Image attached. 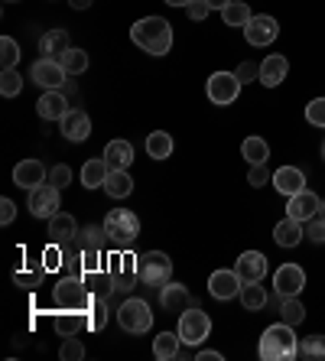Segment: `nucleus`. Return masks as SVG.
Listing matches in <instances>:
<instances>
[{
  "mask_svg": "<svg viewBox=\"0 0 325 361\" xmlns=\"http://www.w3.org/2000/svg\"><path fill=\"white\" fill-rule=\"evenodd\" d=\"M130 39L150 56H166L173 49V26L163 17H143L130 26Z\"/></svg>",
  "mask_w": 325,
  "mask_h": 361,
  "instance_id": "nucleus-1",
  "label": "nucleus"
},
{
  "mask_svg": "<svg viewBox=\"0 0 325 361\" xmlns=\"http://www.w3.org/2000/svg\"><path fill=\"white\" fill-rule=\"evenodd\" d=\"M257 355L264 361H293L300 358V338L293 332V326L286 322H274V326L264 329L257 345Z\"/></svg>",
  "mask_w": 325,
  "mask_h": 361,
  "instance_id": "nucleus-2",
  "label": "nucleus"
},
{
  "mask_svg": "<svg viewBox=\"0 0 325 361\" xmlns=\"http://www.w3.org/2000/svg\"><path fill=\"white\" fill-rule=\"evenodd\" d=\"M104 235L117 251H127L140 238V219L130 209H111L104 215Z\"/></svg>",
  "mask_w": 325,
  "mask_h": 361,
  "instance_id": "nucleus-3",
  "label": "nucleus"
},
{
  "mask_svg": "<svg viewBox=\"0 0 325 361\" xmlns=\"http://www.w3.org/2000/svg\"><path fill=\"white\" fill-rule=\"evenodd\" d=\"M52 302H56V310H82L88 312L94 306V293L85 286L82 277H72L68 274L66 280H59L56 290H52Z\"/></svg>",
  "mask_w": 325,
  "mask_h": 361,
  "instance_id": "nucleus-4",
  "label": "nucleus"
},
{
  "mask_svg": "<svg viewBox=\"0 0 325 361\" xmlns=\"http://www.w3.org/2000/svg\"><path fill=\"white\" fill-rule=\"evenodd\" d=\"M137 277L147 286H166L173 280V261L166 251H143L137 257Z\"/></svg>",
  "mask_w": 325,
  "mask_h": 361,
  "instance_id": "nucleus-5",
  "label": "nucleus"
},
{
  "mask_svg": "<svg viewBox=\"0 0 325 361\" xmlns=\"http://www.w3.org/2000/svg\"><path fill=\"white\" fill-rule=\"evenodd\" d=\"M117 322L124 332L130 336H143V332H150L153 329V310L150 302L140 300V296H130V300L121 302V310H117Z\"/></svg>",
  "mask_w": 325,
  "mask_h": 361,
  "instance_id": "nucleus-6",
  "label": "nucleus"
},
{
  "mask_svg": "<svg viewBox=\"0 0 325 361\" xmlns=\"http://www.w3.org/2000/svg\"><path fill=\"white\" fill-rule=\"evenodd\" d=\"M179 338H183V345H202L205 338H209L211 332V319L209 312L199 310V306H189V310L179 312Z\"/></svg>",
  "mask_w": 325,
  "mask_h": 361,
  "instance_id": "nucleus-7",
  "label": "nucleus"
},
{
  "mask_svg": "<svg viewBox=\"0 0 325 361\" xmlns=\"http://www.w3.org/2000/svg\"><path fill=\"white\" fill-rule=\"evenodd\" d=\"M205 94H209L211 104L228 108V104H234L238 94H241V78L234 75V72H211L209 85H205Z\"/></svg>",
  "mask_w": 325,
  "mask_h": 361,
  "instance_id": "nucleus-8",
  "label": "nucleus"
},
{
  "mask_svg": "<svg viewBox=\"0 0 325 361\" xmlns=\"http://www.w3.org/2000/svg\"><path fill=\"white\" fill-rule=\"evenodd\" d=\"M276 36H280V23H276L270 13H257V17L244 26V39H247L250 46H257V49L274 46Z\"/></svg>",
  "mask_w": 325,
  "mask_h": 361,
  "instance_id": "nucleus-9",
  "label": "nucleus"
},
{
  "mask_svg": "<svg viewBox=\"0 0 325 361\" xmlns=\"http://www.w3.org/2000/svg\"><path fill=\"white\" fill-rule=\"evenodd\" d=\"M30 78L39 85L42 92H49V88H62V85H66L68 72H66V66H62V62L42 59V56H39V59L33 62V68H30Z\"/></svg>",
  "mask_w": 325,
  "mask_h": 361,
  "instance_id": "nucleus-10",
  "label": "nucleus"
},
{
  "mask_svg": "<svg viewBox=\"0 0 325 361\" xmlns=\"http://www.w3.org/2000/svg\"><path fill=\"white\" fill-rule=\"evenodd\" d=\"M302 286H306V270L300 264H280V270L274 274V293L300 296Z\"/></svg>",
  "mask_w": 325,
  "mask_h": 361,
  "instance_id": "nucleus-11",
  "label": "nucleus"
},
{
  "mask_svg": "<svg viewBox=\"0 0 325 361\" xmlns=\"http://www.w3.org/2000/svg\"><path fill=\"white\" fill-rule=\"evenodd\" d=\"M59 192L52 183H42L36 185L33 192H30V212H33V219H52L59 212Z\"/></svg>",
  "mask_w": 325,
  "mask_h": 361,
  "instance_id": "nucleus-12",
  "label": "nucleus"
},
{
  "mask_svg": "<svg viewBox=\"0 0 325 361\" xmlns=\"http://www.w3.org/2000/svg\"><path fill=\"white\" fill-rule=\"evenodd\" d=\"M68 94L62 88H49V92H42L39 101H36V114L42 121H62L68 114Z\"/></svg>",
  "mask_w": 325,
  "mask_h": 361,
  "instance_id": "nucleus-13",
  "label": "nucleus"
},
{
  "mask_svg": "<svg viewBox=\"0 0 325 361\" xmlns=\"http://www.w3.org/2000/svg\"><path fill=\"white\" fill-rule=\"evenodd\" d=\"M241 286H244V280L238 277V270H215L209 277V293L221 302L241 296Z\"/></svg>",
  "mask_w": 325,
  "mask_h": 361,
  "instance_id": "nucleus-14",
  "label": "nucleus"
},
{
  "mask_svg": "<svg viewBox=\"0 0 325 361\" xmlns=\"http://www.w3.org/2000/svg\"><path fill=\"white\" fill-rule=\"evenodd\" d=\"M319 205H322V199H319L312 189H302V192L290 195V202H286V215L306 225L309 219H316L319 215Z\"/></svg>",
  "mask_w": 325,
  "mask_h": 361,
  "instance_id": "nucleus-15",
  "label": "nucleus"
},
{
  "mask_svg": "<svg viewBox=\"0 0 325 361\" xmlns=\"http://www.w3.org/2000/svg\"><path fill=\"white\" fill-rule=\"evenodd\" d=\"M52 322H56V332L62 338L78 336V332H85V329H92V310L88 312H82V310H59Z\"/></svg>",
  "mask_w": 325,
  "mask_h": 361,
  "instance_id": "nucleus-16",
  "label": "nucleus"
},
{
  "mask_svg": "<svg viewBox=\"0 0 325 361\" xmlns=\"http://www.w3.org/2000/svg\"><path fill=\"white\" fill-rule=\"evenodd\" d=\"M59 130H62V137H66V140L82 143V140H88V134H92V118H88L85 111L72 108L66 118L59 121Z\"/></svg>",
  "mask_w": 325,
  "mask_h": 361,
  "instance_id": "nucleus-17",
  "label": "nucleus"
},
{
  "mask_svg": "<svg viewBox=\"0 0 325 361\" xmlns=\"http://www.w3.org/2000/svg\"><path fill=\"white\" fill-rule=\"evenodd\" d=\"M234 270H238V277L244 283H257V280L267 277V257L260 251H244L238 257V264H234Z\"/></svg>",
  "mask_w": 325,
  "mask_h": 361,
  "instance_id": "nucleus-18",
  "label": "nucleus"
},
{
  "mask_svg": "<svg viewBox=\"0 0 325 361\" xmlns=\"http://www.w3.org/2000/svg\"><path fill=\"white\" fill-rule=\"evenodd\" d=\"M270 183H274L276 192L290 199V195H296V192H302V189H306V173H302L300 166H280L274 173V179H270Z\"/></svg>",
  "mask_w": 325,
  "mask_h": 361,
  "instance_id": "nucleus-19",
  "label": "nucleus"
},
{
  "mask_svg": "<svg viewBox=\"0 0 325 361\" xmlns=\"http://www.w3.org/2000/svg\"><path fill=\"white\" fill-rule=\"evenodd\" d=\"M159 302H163V310H166V312H183V310H189V306H192L189 286L173 283V280H169L166 286H159Z\"/></svg>",
  "mask_w": 325,
  "mask_h": 361,
  "instance_id": "nucleus-20",
  "label": "nucleus"
},
{
  "mask_svg": "<svg viewBox=\"0 0 325 361\" xmlns=\"http://www.w3.org/2000/svg\"><path fill=\"white\" fill-rule=\"evenodd\" d=\"M42 179H46V166L39 160H20L17 169H13V183L20 189H26V192H33L36 185H42Z\"/></svg>",
  "mask_w": 325,
  "mask_h": 361,
  "instance_id": "nucleus-21",
  "label": "nucleus"
},
{
  "mask_svg": "<svg viewBox=\"0 0 325 361\" xmlns=\"http://www.w3.org/2000/svg\"><path fill=\"white\" fill-rule=\"evenodd\" d=\"M68 49H72V42H68V33H66V30H49V33L39 36V52H42V59L62 62V56H66Z\"/></svg>",
  "mask_w": 325,
  "mask_h": 361,
  "instance_id": "nucleus-22",
  "label": "nucleus"
},
{
  "mask_svg": "<svg viewBox=\"0 0 325 361\" xmlns=\"http://www.w3.org/2000/svg\"><path fill=\"white\" fill-rule=\"evenodd\" d=\"M111 274H114V286H117V290L130 293V290H134V283L140 280V277H137V257H134V254L114 257V267H111Z\"/></svg>",
  "mask_w": 325,
  "mask_h": 361,
  "instance_id": "nucleus-23",
  "label": "nucleus"
},
{
  "mask_svg": "<svg viewBox=\"0 0 325 361\" xmlns=\"http://www.w3.org/2000/svg\"><path fill=\"white\" fill-rule=\"evenodd\" d=\"M286 72H290V62H286V56H280V52H270L267 59L260 62V82L267 85V88H276V85L286 78Z\"/></svg>",
  "mask_w": 325,
  "mask_h": 361,
  "instance_id": "nucleus-24",
  "label": "nucleus"
},
{
  "mask_svg": "<svg viewBox=\"0 0 325 361\" xmlns=\"http://www.w3.org/2000/svg\"><path fill=\"white\" fill-rule=\"evenodd\" d=\"M302 238H306V228H302V221L290 219V215H286L283 221H276V228H274V241L280 244V247H300Z\"/></svg>",
  "mask_w": 325,
  "mask_h": 361,
  "instance_id": "nucleus-25",
  "label": "nucleus"
},
{
  "mask_svg": "<svg viewBox=\"0 0 325 361\" xmlns=\"http://www.w3.org/2000/svg\"><path fill=\"white\" fill-rule=\"evenodd\" d=\"M78 231H82V228H78V221L72 219L68 212H56L49 219V238L56 244H66V241H72V238H78Z\"/></svg>",
  "mask_w": 325,
  "mask_h": 361,
  "instance_id": "nucleus-26",
  "label": "nucleus"
},
{
  "mask_svg": "<svg viewBox=\"0 0 325 361\" xmlns=\"http://www.w3.org/2000/svg\"><path fill=\"white\" fill-rule=\"evenodd\" d=\"M104 160H108L111 169H127L134 163V143L130 140H111L104 147Z\"/></svg>",
  "mask_w": 325,
  "mask_h": 361,
  "instance_id": "nucleus-27",
  "label": "nucleus"
},
{
  "mask_svg": "<svg viewBox=\"0 0 325 361\" xmlns=\"http://www.w3.org/2000/svg\"><path fill=\"white\" fill-rule=\"evenodd\" d=\"M183 338H179V332H159L157 338H153V358L159 361H173L183 355Z\"/></svg>",
  "mask_w": 325,
  "mask_h": 361,
  "instance_id": "nucleus-28",
  "label": "nucleus"
},
{
  "mask_svg": "<svg viewBox=\"0 0 325 361\" xmlns=\"http://www.w3.org/2000/svg\"><path fill=\"white\" fill-rule=\"evenodd\" d=\"M101 189H104L111 199H127V195L134 192V179H130V173H127V169H111Z\"/></svg>",
  "mask_w": 325,
  "mask_h": 361,
  "instance_id": "nucleus-29",
  "label": "nucleus"
},
{
  "mask_svg": "<svg viewBox=\"0 0 325 361\" xmlns=\"http://www.w3.org/2000/svg\"><path fill=\"white\" fill-rule=\"evenodd\" d=\"M85 286H88V290H92L94 293V300H108L111 293H114L117 286H114V274H108V270H98V274H85Z\"/></svg>",
  "mask_w": 325,
  "mask_h": 361,
  "instance_id": "nucleus-30",
  "label": "nucleus"
},
{
  "mask_svg": "<svg viewBox=\"0 0 325 361\" xmlns=\"http://www.w3.org/2000/svg\"><path fill=\"white\" fill-rule=\"evenodd\" d=\"M173 134L169 130H153L147 137V153H150V160H169L173 157Z\"/></svg>",
  "mask_w": 325,
  "mask_h": 361,
  "instance_id": "nucleus-31",
  "label": "nucleus"
},
{
  "mask_svg": "<svg viewBox=\"0 0 325 361\" xmlns=\"http://www.w3.org/2000/svg\"><path fill=\"white\" fill-rule=\"evenodd\" d=\"M111 166L104 157H98V160H88L82 166V185L85 189H98V185H104V179H108Z\"/></svg>",
  "mask_w": 325,
  "mask_h": 361,
  "instance_id": "nucleus-32",
  "label": "nucleus"
},
{
  "mask_svg": "<svg viewBox=\"0 0 325 361\" xmlns=\"http://www.w3.org/2000/svg\"><path fill=\"white\" fill-rule=\"evenodd\" d=\"M267 302H270V296H267V290L260 286V280H257V283H244V286H241V306H244L247 312L264 310Z\"/></svg>",
  "mask_w": 325,
  "mask_h": 361,
  "instance_id": "nucleus-33",
  "label": "nucleus"
},
{
  "mask_svg": "<svg viewBox=\"0 0 325 361\" xmlns=\"http://www.w3.org/2000/svg\"><path fill=\"white\" fill-rule=\"evenodd\" d=\"M241 157L250 163V166H257V163H267L270 143L264 140V137H247V140L241 143Z\"/></svg>",
  "mask_w": 325,
  "mask_h": 361,
  "instance_id": "nucleus-34",
  "label": "nucleus"
},
{
  "mask_svg": "<svg viewBox=\"0 0 325 361\" xmlns=\"http://www.w3.org/2000/svg\"><path fill=\"white\" fill-rule=\"evenodd\" d=\"M221 20H225V26H241L244 30L254 17H250V7L244 4V0H231V4L221 10Z\"/></svg>",
  "mask_w": 325,
  "mask_h": 361,
  "instance_id": "nucleus-35",
  "label": "nucleus"
},
{
  "mask_svg": "<svg viewBox=\"0 0 325 361\" xmlns=\"http://www.w3.org/2000/svg\"><path fill=\"white\" fill-rule=\"evenodd\" d=\"M302 319H306V306L300 302V296H283V302H280V322L300 326Z\"/></svg>",
  "mask_w": 325,
  "mask_h": 361,
  "instance_id": "nucleus-36",
  "label": "nucleus"
},
{
  "mask_svg": "<svg viewBox=\"0 0 325 361\" xmlns=\"http://www.w3.org/2000/svg\"><path fill=\"white\" fill-rule=\"evenodd\" d=\"M300 358H306V361H325V336L300 338Z\"/></svg>",
  "mask_w": 325,
  "mask_h": 361,
  "instance_id": "nucleus-37",
  "label": "nucleus"
},
{
  "mask_svg": "<svg viewBox=\"0 0 325 361\" xmlns=\"http://www.w3.org/2000/svg\"><path fill=\"white\" fill-rule=\"evenodd\" d=\"M104 225H88L78 231V244H82V251H101V241H104Z\"/></svg>",
  "mask_w": 325,
  "mask_h": 361,
  "instance_id": "nucleus-38",
  "label": "nucleus"
},
{
  "mask_svg": "<svg viewBox=\"0 0 325 361\" xmlns=\"http://www.w3.org/2000/svg\"><path fill=\"white\" fill-rule=\"evenodd\" d=\"M23 92V78H20L17 68H4V75H0V94L4 98H17Z\"/></svg>",
  "mask_w": 325,
  "mask_h": 361,
  "instance_id": "nucleus-39",
  "label": "nucleus"
},
{
  "mask_svg": "<svg viewBox=\"0 0 325 361\" xmlns=\"http://www.w3.org/2000/svg\"><path fill=\"white\" fill-rule=\"evenodd\" d=\"M20 62V42L13 36H4L0 39V66L4 68H17Z\"/></svg>",
  "mask_w": 325,
  "mask_h": 361,
  "instance_id": "nucleus-40",
  "label": "nucleus"
},
{
  "mask_svg": "<svg viewBox=\"0 0 325 361\" xmlns=\"http://www.w3.org/2000/svg\"><path fill=\"white\" fill-rule=\"evenodd\" d=\"M62 66H66V72H68L72 78L82 75L85 68H88V52H82V49H68L66 56H62Z\"/></svg>",
  "mask_w": 325,
  "mask_h": 361,
  "instance_id": "nucleus-41",
  "label": "nucleus"
},
{
  "mask_svg": "<svg viewBox=\"0 0 325 361\" xmlns=\"http://www.w3.org/2000/svg\"><path fill=\"white\" fill-rule=\"evenodd\" d=\"M306 121L312 127H325V98H312L306 104Z\"/></svg>",
  "mask_w": 325,
  "mask_h": 361,
  "instance_id": "nucleus-42",
  "label": "nucleus"
},
{
  "mask_svg": "<svg viewBox=\"0 0 325 361\" xmlns=\"http://www.w3.org/2000/svg\"><path fill=\"white\" fill-rule=\"evenodd\" d=\"M59 355L66 361H78V358H85V345L78 342V336H68L66 342H62V348H59Z\"/></svg>",
  "mask_w": 325,
  "mask_h": 361,
  "instance_id": "nucleus-43",
  "label": "nucleus"
},
{
  "mask_svg": "<svg viewBox=\"0 0 325 361\" xmlns=\"http://www.w3.org/2000/svg\"><path fill=\"white\" fill-rule=\"evenodd\" d=\"M270 179H274V173L267 169V163H257V166H250L247 173V183L254 185V189H260V185H267Z\"/></svg>",
  "mask_w": 325,
  "mask_h": 361,
  "instance_id": "nucleus-44",
  "label": "nucleus"
},
{
  "mask_svg": "<svg viewBox=\"0 0 325 361\" xmlns=\"http://www.w3.org/2000/svg\"><path fill=\"white\" fill-rule=\"evenodd\" d=\"M49 183L56 185V189H66V185H72V169H68L66 163L52 166V169H49Z\"/></svg>",
  "mask_w": 325,
  "mask_h": 361,
  "instance_id": "nucleus-45",
  "label": "nucleus"
},
{
  "mask_svg": "<svg viewBox=\"0 0 325 361\" xmlns=\"http://www.w3.org/2000/svg\"><path fill=\"white\" fill-rule=\"evenodd\" d=\"M302 228H306V238L312 244H325V221L319 219V215H316V219H309Z\"/></svg>",
  "mask_w": 325,
  "mask_h": 361,
  "instance_id": "nucleus-46",
  "label": "nucleus"
},
{
  "mask_svg": "<svg viewBox=\"0 0 325 361\" xmlns=\"http://www.w3.org/2000/svg\"><path fill=\"white\" fill-rule=\"evenodd\" d=\"M211 7H209V0H192L189 7H185V17L195 20V23H202V20H209Z\"/></svg>",
  "mask_w": 325,
  "mask_h": 361,
  "instance_id": "nucleus-47",
  "label": "nucleus"
},
{
  "mask_svg": "<svg viewBox=\"0 0 325 361\" xmlns=\"http://www.w3.org/2000/svg\"><path fill=\"white\" fill-rule=\"evenodd\" d=\"M108 300H94L92 306V329H104L108 326V306H104Z\"/></svg>",
  "mask_w": 325,
  "mask_h": 361,
  "instance_id": "nucleus-48",
  "label": "nucleus"
},
{
  "mask_svg": "<svg viewBox=\"0 0 325 361\" xmlns=\"http://www.w3.org/2000/svg\"><path fill=\"white\" fill-rule=\"evenodd\" d=\"M234 75L241 78V85H250L254 78H260V66H254V62H241V66L234 68Z\"/></svg>",
  "mask_w": 325,
  "mask_h": 361,
  "instance_id": "nucleus-49",
  "label": "nucleus"
},
{
  "mask_svg": "<svg viewBox=\"0 0 325 361\" xmlns=\"http://www.w3.org/2000/svg\"><path fill=\"white\" fill-rule=\"evenodd\" d=\"M13 219H17V205H13V199H0V221L10 225Z\"/></svg>",
  "mask_w": 325,
  "mask_h": 361,
  "instance_id": "nucleus-50",
  "label": "nucleus"
},
{
  "mask_svg": "<svg viewBox=\"0 0 325 361\" xmlns=\"http://www.w3.org/2000/svg\"><path fill=\"white\" fill-rule=\"evenodd\" d=\"M82 261H85V274L101 270V251H82Z\"/></svg>",
  "mask_w": 325,
  "mask_h": 361,
  "instance_id": "nucleus-51",
  "label": "nucleus"
},
{
  "mask_svg": "<svg viewBox=\"0 0 325 361\" xmlns=\"http://www.w3.org/2000/svg\"><path fill=\"white\" fill-rule=\"evenodd\" d=\"M221 358H225V355L215 352V348H202L199 352V361H221Z\"/></svg>",
  "mask_w": 325,
  "mask_h": 361,
  "instance_id": "nucleus-52",
  "label": "nucleus"
},
{
  "mask_svg": "<svg viewBox=\"0 0 325 361\" xmlns=\"http://www.w3.org/2000/svg\"><path fill=\"white\" fill-rule=\"evenodd\" d=\"M68 4H72V7H75V10H88V7H92V4H94V0H68Z\"/></svg>",
  "mask_w": 325,
  "mask_h": 361,
  "instance_id": "nucleus-53",
  "label": "nucleus"
},
{
  "mask_svg": "<svg viewBox=\"0 0 325 361\" xmlns=\"http://www.w3.org/2000/svg\"><path fill=\"white\" fill-rule=\"evenodd\" d=\"M228 4H231V0H209V7H211V10H225Z\"/></svg>",
  "mask_w": 325,
  "mask_h": 361,
  "instance_id": "nucleus-54",
  "label": "nucleus"
},
{
  "mask_svg": "<svg viewBox=\"0 0 325 361\" xmlns=\"http://www.w3.org/2000/svg\"><path fill=\"white\" fill-rule=\"evenodd\" d=\"M163 4H169V7H189L192 0H163Z\"/></svg>",
  "mask_w": 325,
  "mask_h": 361,
  "instance_id": "nucleus-55",
  "label": "nucleus"
},
{
  "mask_svg": "<svg viewBox=\"0 0 325 361\" xmlns=\"http://www.w3.org/2000/svg\"><path fill=\"white\" fill-rule=\"evenodd\" d=\"M319 219L325 221V202H322V205H319Z\"/></svg>",
  "mask_w": 325,
  "mask_h": 361,
  "instance_id": "nucleus-56",
  "label": "nucleus"
},
{
  "mask_svg": "<svg viewBox=\"0 0 325 361\" xmlns=\"http://www.w3.org/2000/svg\"><path fill=\"white\" fill-rule=\"evenodd\" d=\"M322 160H325V140H322Z\"/></svg>",
  "mask_w": 325,
  "mask_h": 361,
  "instance_id": "nucleus-57",
  "label": "nucleus"
},
{
  "mask_svg": "<svg viewBox=\"0 0 325 361\" xmlns=\"http://www.w3.org/2000/svg\"><path fill=\"white\" fill-rule=\"evenodd\" d=\"M4 4H13V0H4Z\"/></svg>",
  "mask_w": 325,
  "mask_h": 361,
  "instance_id": "nucleus-58",
  "label": "nucleus"
}]
</instances>
